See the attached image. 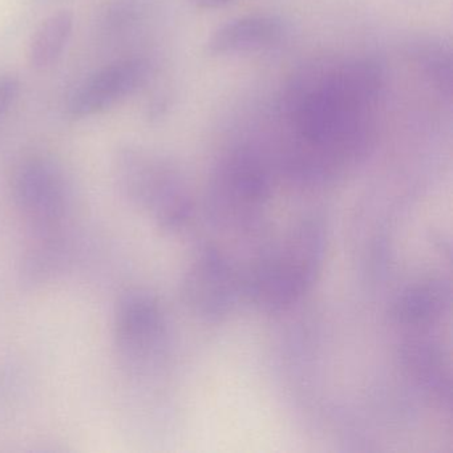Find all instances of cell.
<instances>
[{
    "label": "cell",
    "mask_w": 453,
    "mask_h": 453,
    "mask_svg": "<svg viewBox=\"0 0 453 453\" xmlns=\"http://www.w3.org/2000/svg\"><path fill=\"white\" fill-rule=\"evenodd\" d=\"M381 88L383 73L367 59L323 65L298 76L285 99L299 142L291 173L322 182L365 160L375 142Z\"/></svg>",
    "instance_id": "6da1fadb"
},
{
    "label": "cell",
    "mask_w": 453,
    "mask_h": 453,
    "mask_svg": "<svg viewBox=\"0 0 453 453\" xmlns=\"http://www.w3.org/2000/svg\"><path fill=\"white\" fill-rule=\"evenodd\" d=\"M325 256V230L304 219L270 246L242 282L246 296L266 311H283L306 296Z\"/></svg>",
    "instance_id": "7a4b0ae2"
},
{
    "label": "cell",
    "mask_w": 453,
    "mask_h": 453,
    "mask_svg": "<svg viewBox=\"0 0 453 453\" xmlns=\"http://www.w3.org/2000/svg\"><path fill=\"white\" fill-rule=\"evenodd\" d=\"M113 173L121 195L148 211L161 229L176 233L189 226L195 205L168 164L140 148H120Z\"/></svg>",
    "instance_id": "3957f363"
},
{
    "label": "cell",
    "mask_w": 453,
    "mask_h": 453,
    "mask_svg": "<svg viewBox=\"0 0 453 453\" xmlns=\"http://www.w3.org/2000/svg\"><path fill=\"white\" fill-rule=\"evenodd\" d=\"M15 209L39 241H67L65 226L73 213V190L63 169L51 158H22L12 174Z\"/></svg>",
    "instance_id": "277c9868"
},
{
    "label": "cell",
    "mask_w": 453,
    "mask_h": 453,
    "mask_svg": "<svg viewBox=\"0 0 453 453\" xmlns=\"http://www.w3.org/2000/svg\"><path fill=\"white\" fill-rule=\"evenodd\" d=\"M272 196V180L258 155L234 150L219 160L211 181V206L219 224L235 230L256 226Z\"/></svg>",
    "instance_id": "5b68a950"
},
{
    "label": "cell",
    "mask_w": 453,
    "mask_h": 453,
    "mask_svg": "<svg viewBox=\"0 0 453 453\" xmlns=\"http://www.w3.org/2000/svg\"><path fill=\"white\" fill-rule=\"evenodd\" d=\"M113 341L123 371L136 378L152 373L168 347V323L157 299L142 291L121 296L113 315Z\"/></svg>",
    "instance_id": "8992f818"
},
{
    "label": "cell",
    "mask_w": 453,
    "mask_h": 453,
    "mask_svg": "<svg viewBox=\"0 0 453 453\" xmlns=\"http://www.w3.org/2000/svg\"><path fill=\"white\" fill-rule=\"evenodd\" d=\"M242 290L229 259L219 249H203L185 274L184 296L190 309L206 319L216 320L232 311Z\"/></svg>",
    "instance_id": "52a82bcc"
},
{
    "label": "cell",
    "mask_w": 453,
    "mask_h": 453,
    "mask_svg": "<svg viewBox=\"0 0 453 453\" xmlns=\"http://www.w3.org/2000/svg\"><path fill=\"white\" fill-rule=\"evenodd\" d=\"M150 73V63L142 58L111 63L75 89L68 103V113L75 119H86L104 112L139 91Z\"/></svg>",
    "instance_id": "ba28073f"
},
{
    "label": "cell",
    "mask_w": 453,
    "mask_h": 453,
    "mask_svg": "<svg viewBox=\"0 0 453 453\" xmlns=\"http://www.w3.org/2000/svg\"><path fill=\"white\" fill-rule=\"evenodd\" d=\"M285 27L273 15H245L235 18L214 31L208 51L214 57H234L265 51L280 43Z\"/></svg>",
    "instance_id": "9c48e42d"
},
{
    "label": "cell",
    "mask_w": 453,
    "mask_h": 453,
    "mask_svg": "<svg viewBox=\"0 0 453 453\" xmlns=\"http://www.w3.org/2000/svg\"><path fill=\"white\" fill-rule=\"evenodd\" d=\"M449 306V290L441 280H429L405 288L394 307L397 322L408 327H428L441 319Z\"/></svg>",
    "instance_id": "30bf717a"
},
{
    "label": "cell",
    "mask_w": 453,
    "mask_h": 453,
    "mask_svg": "<svg viewBox=\"0 0 453 453\" xmlns=\"http://www.w3.org/2000/svg\"><path fill=\"white\" fill-rule=\"evenodd\" d=\"M75 27L71 12H54L36 28L28 44V63L36 71H44L57 65L67 49Z\"/></svg>",
    "instance_id": "8fae6325"
},
{
    "label": "cell",
    "mask_w": 453,
    "mask_h": 453,
    "mask_svg": "<svg viewBox=\"0 0 453 453\" xmlns=\"http://www.w3.org/2000/svg\"><path fill=\"white\" fill-rule=\"evenodd\" d=\"M413 60L424 78L445 97L452 95V51L449 44L440 38H424L413 43Z\"/></svg>",
    "instance_id": "7c38bea8"
},
{
    "label": "cell",
    "mask_w": 453,
    "mask_h": 453,
    "mask_svg": "<svg viewBox=\"0 0 453 453\" xmlns=\"http://www.w3.org/2000/svg\"><path fill=\"white\" fill-rule=\"evenodd\" d=\"M20 89L22 86L19 79L15 78L14 75L0 76V119L12 110L19 97Z\"/></svg>",
    "instance_id": "4fadbf2b"
},
{
    "label": "cell",
    "mask_w": 453,
    "mask_h": 453,
    "mask_svg": "<svg viewBox=\"0 0 453 453\" xmlns=\"http://www.w3.org/2000/svg\"><path fill=\"white\" fill-rule=\"evenodd\" d=\"M233 0H190L193 6L201 10H213L219 9V7L226 6Z\"/></svg>",
    "instance_id": "5bb4252c"
}]
</instances>
